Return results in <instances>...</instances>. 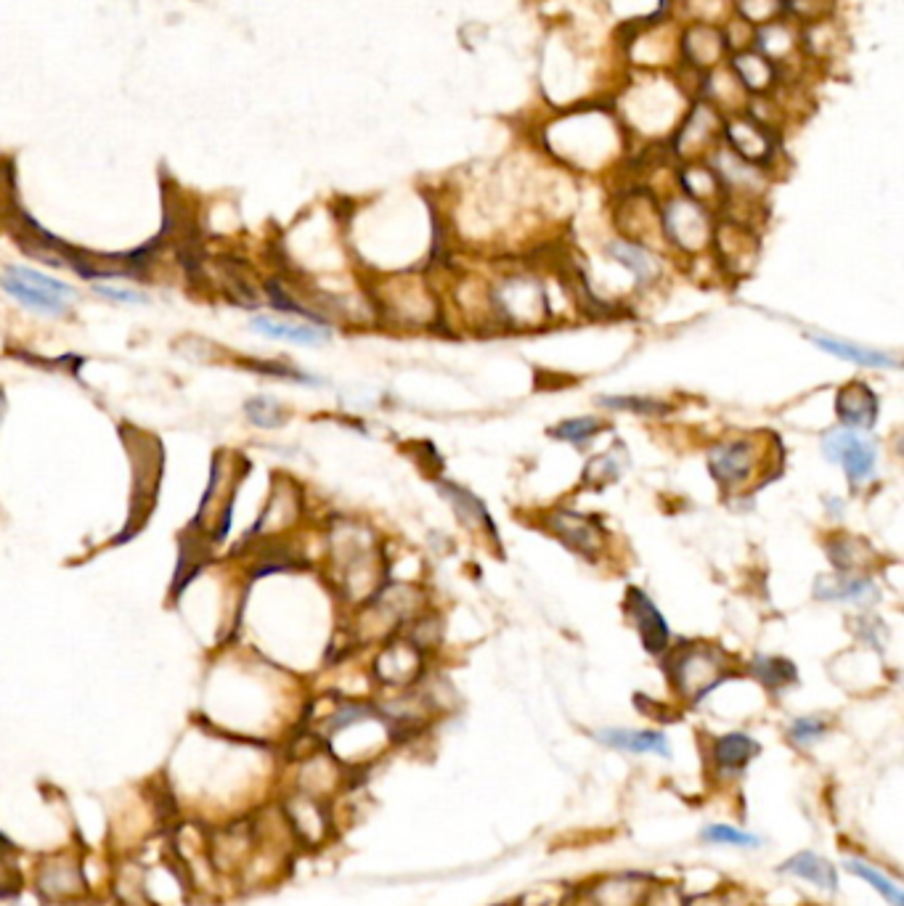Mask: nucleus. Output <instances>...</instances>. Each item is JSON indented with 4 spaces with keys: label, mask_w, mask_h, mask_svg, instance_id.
<instances>
[{
    "label": "nucleus",
    "mask_w": 904,
    "mask_h": 906,
    "mask_svg": "<svg viewBox=\"0 0 904 906\" xmlns=\"http://www.w3.org/2000/svg\"><path fill=\"white\" fill-rule=\"evenodd\" d=\"M332 586L345 607H364L390 581L388 557L369 525L358 520H337L327 538Z\"/></svg>",
    "instance_id": "nucleus-1"
},
{
    "label": "nucleus",
    "mask_w": 904,
    "mask_h": 906,
    "mask_svg": "<svg viewBox=\"0 0 904 906\" xmlns=\"http://www.w3.org/2000/svg\"><path fill=\"white\" fill-rule=\"evenodd\" d=\"M374 321L396 329H435L443 324V302L433 281L419 271L382 273L366 284Z\"/></svg>",
    "instance_id": "nucleus-2"
},
{
    "label": "nucleus",
    "mask_w": 904,
    "mask_h": 906,
    "mask_svg": "<svg viewBox=\"0 0 904 906\" xmlns=\"http://www.w3.org/2000/svg\"><path fill=\"white\" fill-rule=\"evenodd\" d=\"M708 472L727 496H743L767 483L780 469V440L775 435H730L706 451Z\"/></svg>",
    "instance_id": "nucleus-3"
},
{
    "label": "nucleus",
    "mask_w": 904,
    "mask_h": 906,
    "mask_svg": "<svg viewBox=\"0 0 904 906\" xmlns=\"http://www.w3.org/2000/svg\"><path fill=\"white\" fill-rule=\"evenodd\" d=\"M488 305L496 329L509 332H536L555 316L547 276L536 268H509L488 281Z\"/></svg>",
    "instance_id": "nucleus-4"
},
{
    "label": "nucleus",
    "mask_w": 904,
    "mask_h": 906,
    "mask_svg": "<svg viewBox=\"0 0 904 906\" xmlns=\"http://www.w3.org/2000/svg\"><path fill=\"white\" fill-rule=\"evenodd\" d=\"M663 655H666L663 668L671 689L684 703L698 705L735 673V660L719 644L679 642L671 644Z\"/></svg>",
    "instance_id": "nucleus-5"
},
{
    "label": "nucleus",
    "mask_w": 904,
    "mask_h": 906,
    "mask_svg": "<svg viewBox=\"0 0 904 906\" xmlns=\"http://www.w3.org/2000/svg\"><path fill=\"white\" fill-rule=\"evenodd\" d=\"M0 289L16 305L43 318H67L80 302V289L75 284L24 263H8L0 271Z\"/></svg>",
    "instance_id": "nucleus-6"
},
{
    "label": "nucleus",
    "mask_w": 904,
    "mask_h": 906,
    "mask_svg": "<svg viewBox=\"0 0 904 906\" xmlns=\"http://www.w3.org/2000/svg\"><path fill=\"white\" fill-rule=\"evenodd\" d=\"M244 472L247 467H242V456L226 451L215 453L205 496L199 501V512L194 517V528L199 536H205L202 541L210 546L226 544L231 525H234L236 493H239V483L244 480Z\"/></svg>",
    "instance_id": "nucleus-7"
},
{
    "label": "nucleus",
    "mask_w": 904,
    "mask_h": 906,
    "mask_svg": "<svg viewBox=\"0 0 904 906\" xmlns=\"http://www.w3.org/2000/svg\"><path fill=\"white\" fill-rule=\"evenodd\" d=\"M714 226V210L687 197H671L661 207L663 242L684 257L706 255L711 250Z\"/></svg>",
    "instance_id": "nucleus-8"
},
{
    "label": "nucleus",
    "mask_w": 904,
    "mask_h": 906,
    "mask_svg": "<svg viewBox=\"0 0 904 906\" xmlns=\"http://www.w3.org/2000/svg\"><path fill=\"white\" fill-rule=\"evenodd\" d=\"M541 530L555 536L570 552L589 562H600L608 554L610 533L597 514L578 512L570 506H555L541 514Z\"/></svg>",
    "instance_id": "nucleus-9"
},
{
    "label": "nucleus",
    "mask_w": 904,
    "mask_h": 906,
    "mask_svg": "<svg viewBox=\"0 0 904 906\" xmlns=\"http://www.w3.org/2000/svg\"><path fill=\"white\" fill-rule=\"evenodd\" d=\"M708 252L714 257L716 268L727 279H745V276H751L756 260H759V234H756L753 223H743L737 218H719Z\"/></svg>",
    "instance_id": "nucleus-10"
},
{
    "label": "nucleus",
    "mask_w": 904,
    "mask_h": 906,
    "mask_svg": "<svg viewBox=\"0 0 904 906\" xmlns=\"http://www.w3.org/2000/svg\"><path fill=\"white\" fill-rule=\"evenodd\" d=\"M35 888L46 904H77L91 893L83 859L75 851H56L40 859L35 869Z\"/></svg>",
    "instance_id": "nucleus-11"
},
{
    "label": "nucleus",
    "mask_w": 904,
    "mask_h": 906,
    "mask_svg": "<svg viewBox=\"0 0 904 906\" xmlns=\"http://www.w3.org/2000/svg\"><path fill=\"white\" fill-rule=\"evenodd\" d=\"M822 453L833 464H841L854 488H862L875 477L878 469V443L870 435L849 427H838L822 438Z\"/></svg>",
    "instance_id": "nucleus-12"
},
{
    "label": "nucleus",
    "mask_w": 904,
    "mask_h": 906,
    "mask_svg": "<svg viewBox=\"0 0 904 906\" xmlns=\"http://www.w3.org/2000/svg\"><path fill=\"white\" fill-rule=\"evenodd\" d=\"M425 671L427 655L401 634L385 639L372 660L374 681L388 689H411L422 681Z\"/></svg>",
    "instance_id": "nucleus-13"
},
{
    "label": "nucleus",
    "mask_w": 904,
    "mask_h": 906,
    "mask_svg": "<svg viewBox=\"0 0 904 906\" xmlns=\"http://www.w3.org/2000/svg\"><path fill=\"white\" fill-rule=\"evenodd\" d=\"M250 332L271 342H289V345H303V348H319L332 340V326L311 324L303 318L279 316V313H252Z\"/></svg>",
    "instance_id": "nucleus-14"
},
{
    "label": "nucleus",
    "mask_w": 904,
    "mask_h": 906,
    "mask_svg": "<svg viewBox=\"0 0 904 906\" xmlns=\"http://www.w3.org/2000/svg\"><path fill=\"white\" fill-rule=\"evenodd\" d=\"M623 610L626 618L631 620V626L637 628L639 642L645 647V652L650 655H663L671 647V628L663 618V612L655 607V602L647 597L645 591L639 586H629L626 589V599H623Z\"/></svg>",
    "instance_id": "nucleus-15"
},
{
    "label": "nucleus",
    "mask_w": 904,
    "mask_h": 906,
    "mask_svg": "<svg viewBox=\"0 0 904 906\" xmlns=\"http://www.w3.org/2000/svg\"><path fill=\"white\" fill-rule=\"evenodd\" d=\"M300 517H303V491L297 488L295 480L276 477L274 491L268 496L266 509L260 514V520L255 522L252 533H258L260 538H274L284 530L295 528Z\"/></svg>",
    "instance_id": "nucleus-16"
},
{
    "label": "nucleus",
    "mask_w": 904,
    "mask_h": 906,
    "mask_svg": "<svg viewBox=\"0 0 904 906\" xmlns=\"http://www.w3.org/2000/svg\"><path fill=\"white\" fill-rule=\"evenodd\" d=\"M812 594L817 602L854 604V607H873L881 599V589L873 578L862 573H825L814 578Z\"/></svg>",
    "instance_id": "nucleus-17"
},
{
    "label": "nucleus",
    "mask_w": 904,
    "mask_h": 906,
    "mask_svg": "<svg viewBox=\"0 0 904 906\" xmlns=\"http://www.w3.org/2000/svg\"><path fill=\"white\" fill-rule=\"evenodd\" d=\"M282 816L287 830L295 835L305 846H321L329 835V814L321 798H313L308 793L289 795L282 806Z\"/></svg>",
    "instance_id": "nucleus-18"
},
{
    "label": "nucleus",
    "mask_w": 904,
    "mask_h": 906,
    "mask_svg": "<svg viewBox=\"0 0 904 906\" xmlns=\"http://www.w3.org/2000/svg\"><path fill=\"white\" fill-rule=\"evenodd\" d=\"M605 255L631 273L637 289L655 287L666 276V260H663L661 252L645 247V244L631 242V239H623V236L605 244Z\"/></svg>",
    "instance_id": "nucleus-19"
},
{
    "label": "nucleus",
    "mask_w": 904,
    "mask_h": 906,
    "mask_svg": "<svg viewBox=\"0 0 904 906\" xmlns=\"http://www.w3.org/2000/svg\"><path fill=\"white\" fill-rule=\"evenodd\" d=\"M252 846H258V830L247 822H234L218 827L213 838L207 840V856L213 864V872H234L252 854Z\"/></svg>",
    "instance_id": "nucleus-20"
},
{
    "label": "nucleus",
    "mask_w": 904,
    "mask_h": 906,
    "mask_svg": "<svg viewBox=\"0 0 904 906\" xmlns=\"http://www.w3.org/2000/svg\"><path fill=\"white\" fill-rule=\"evenodd\" d=\"M724 136H727V149L745 159L748 165L764 167L769 159L775 157V136L769 133L767 125H761L753 117H735L724 125Z\"/></svg>",
    "instance_id": "nucleus-21"
},
{
    "label": "nucleus",
    "mask_w": 904,
    "mask_h": 906,
    "mask_svg": "<svg viewBox=\"0 0 904 906\" xmlns=\"http://www.w3.org/2000/svg\"><path fill=\"white\" fill-rule=\"evenodd\" d=\"M435 488H438V493H441L443 499L449 501V506L456 514V520L462 522L464 528L470 530V533H475L478 538H486L488 544L494 546L499 544V530H496L486 504H483L475 493H470L467 488H462V485L449 483V480H438Z\"/></svg>",
    "instance_id": "nucleus-22"
},
{
    "label": "nucleus",
    "mask_w": 904,
    "mask_h": 906,
    "mask_svg": "<svg viewBox=\"0 0 904 906\" xmlns=\"http://www.w3.org/2000/svg\"><path fill=\"white\" fill-rule=\"evenodd\" d=\"M878 408L881 401L867 382L862 379H851L846 385L838 387L836 393V416L838 422L849 427V430L867 432L873 430L878 422Z\"/></svg>",
    "instance_id": "nucleus-23"
},
{
    "label": "nucleus",
    "mask_w": 904,
    "mask_h": 906,
    "mask_svg": "<svg viewBox=\"0 0 904 906\" xmlns=\"http://www.w3.org/2000/svg\"><path fill=\"white\" fill-rule=\"evenodd\" d=\"M616 220L618 228L623 231V239H631V242L658 250L653 239H663L661 210L653 204V197H647V194H631V197H626L621 210L616 212Z\"/></svg>",
    "instance_id": "nucleus-24"
},
{
    "label": "nucleus",
    "mask_w": 904,
    "mask_h": 906,
    "mask_svg": "<svg viewBox=\"0 0 904 906\" xmlns=\"http://www.w3.org/2000/svg\"><path fill=\"white\" fill-rule=\"evenodd\" d=\"M809 340H812L814 348H820L822 353L836 355L841 361L857 363L862 369H891V371L902 369L899 355L889 353V350H875L867 348V345H857V342L825 337V334H809Z\"/></svg>",
    "instance_id": "nucleus-25"
},
{
    "label": "nucleus",
    "mask_w": 904,
    "mask_h": 906,
    "mask_svg": "<svg viewBox=\"0 0 904 906\" xmlns=\"http://www.w3.org/2000/svg\"><path fill=\"white\" fill-rule=\"evenodd\" d=\"M592 906H647L653 899V888L642 875H618L594 885Z\"/></svg>",
    "instance_id": "nucleus-26"
},
{
    "label": "nucleus",
    "mask_w": 904,
    "mask_h": 906,
    "mask_svg": "<svg viewBox=\"0 0 904 906\" xmlns=\"http://www.w3.org/2000/svg\"><path fill=\"white\" fill-rule=\"evenodd\" d=\"M602 745H608V748L623 750V753H634V755H661V758H669L671 748L669 740H666V734L655 732V729H600V732L594 734Z\"/></svg>",
    "instance_id": "nucleus-27"
},
{
    "label": "nucleus",
    "mask_w": 904,
    "mask_h": 906,
    "mask_svg": "<svg viewBox=\"0 0 904 906\" xmlns=\"http://www.w3.org/2000/svg\"><path fill=\"white\" fill-rule=\"evenodd\" d=\"M759 742L751 734L730 732L716 737L711 745V761L722 774H740L759 755Z\"/></svg>",
    "instance_id": "nucleus-28"
},
{
    "label": "nucleus",
    "mask_w": 904,
    "mask_h": 906,
    "mask_svg": "<svg viewBox=\"0 0 904 906\" xmlns=\"http://www.w3.org/2000/svg\"><path fill=\"white\" fill-rule=\"evenodd\" d=\"M825 554L836 573H862L865 567L873 565L875 552L865 538L836 533L825 541Z\"/></svg>",
    "instance_id": "nucleus-29"
},
{
    "label": "nucleus",
    "mask_w": 904,
    "mask_h": 906,
    "mask_svg": "<svg viewBox=\"0 0 904 906\" xmlns=\"http://www.w3.org/2000/svg\"><path fill=\"white\" fill-rule=\"evenodd\" d=\"M679 183H682L684 197L692 202L703 204V207H722L727 204V191H724L719 175L714 173V167L706 165H687L679 173Z\"/></svg>",
    "instance_id": "nucleus-30"
},
{
    "label": "nucleus",
    "mask_w": 904,
    "mask_h": 906,
    "mask_svg": "<svg viewBox=\"0 0 904 906\" xmlns=\"http://www.w3.org/2000/svg\"><path fill=\"white\" fill-rule=\"evenodd\" d=\"M719 117L708 104H695L692 114L687 117L682 128H679L677 138H674V154L677 157H692L698 154L703 146L708 144V138L714 136Z\"/></svg>",
    "instance_id": "nucleus-31"
},
{
    "label": "nucleus",
    "mask_w": 904,
    "mask_h": 906,
    "mask_svg": "<svg viewBox=\"0 0 904 906\" xmlns=\"http://www.w3.org/2000/svg\"><path fill=\"white\" fill-rule=\"evenodd\" d=\"M780 875H793L801 877V880H809L817 888H825V891H836L838 888V869L833 867V861H828L825 856L812 854V851H801V854H793L791 859H785L780 867H777Z\"/></svg>",
    "instance_id": "nucleus-32"
},
{
    "label": "nucleus",
    "mask_w": 904,
    "mask_h": 906,
    "mask_svg": "<svg viewBox=\"0 0 904 906\" xmlns=\"http://www.w3.org/2000/svg\"><path fill=\"white\" fill-rule=\"evenodd\" d=\"M684 51L695 67H714L716 61L722 59L724 35L711 24H695L684 35Z\"/></svg>",
    "instance_id": "nucleus-33"
},
{
    "label": "nucleus",
    "mask_w": 904,
    "mask_h": 906,
    "mask_svg": "<svg viewBox=\"0 0 904 906\" xmlns=\"http://www.w3.org/2000/svg\"><path fill=\"white\" fill-rule=\"evenodd\" d=\"M732 72H735L737 83L756 93L767 91L777 77L775 64H772L767 56H761L759 51L737 53L735 59H732Z\"/></svg>",
    "instance_id": "nucleus-34"
},
{
    "label": "nucleus",
    "mask_w": 904,
    "mask_h": 906,
    "mask_svg": "<svg viewBox=\"0 0 904 906\" xmlns=\"http://www.w3.org/2000/svg\"><path fill=\"white\" fill-rule=\"evenodd\" d=\"M751 676L769 692H783L798 684L796 665L788 657L777 655H756L751 660Z\"/></svg>",
    "instance_id": "nucleus-35"
},
{
    "label": "nucleus",
    "mask_w": 904,
    "mask_h": 906,
    "mask_svg": "<svg viewBox=\"0 0 904 906\" xmlns=\"http://www.w3.org/2000/svg\"><path fill=\"white\" fill-rule=\"evenodd\" d=\"M626 461H629L626 459V448H623L621 443H616L613 451L594 453L584 467V485H589L594 491H600L605 485L616 483L618 477H621L623 467H626Z\"/></svg>",
    "instance_id": "nucleus-36"
},
{
    "label": "nucleus",
    "mask_w": 904,
    "mask_h": 906,
    "mask_svg": "<svg viewBox=\"0 0 904 906\" xmlns=\"http://www.w3.org/2000/svg\"><path fill=\"white\" fill-rule=\"evenodd\" d=\"M244 419L258 427V430H279L289 419V411L284 403H279L274 395H252L242 406Z\"/></svg>",
    "instance_id": "nucleus-37"
},
{
    "label": "nucleus",
    "mask_w": 904,
    "mask_h": 906,
    "mask_svg": "<svg viewBox=\"0 0 904 906\" xmlns=\"http://www.w3.org/2000/svg\"><path fill=\"white\" fill-rule=\"evenodd\" d=\"M753 40L759 43V53L761 56H767L772 64L777 61H785L796 51V35L791 32V27L783 22H769L761 24V30L753 35Z\"/></svg>",
    "instance_id": "nucleus-38"
},
{
    "label": "nucleus",
    "mask_w": 904,
    "mask_h": 906,
    "mask_svg": "<svg viewBox=\"0 0 904 906\" xmlns=\"http://www.w3.org/2000/svg\"><path fill=\"white\" fill-rule=\"evenodd\" d=\"M605 430H608V422H605L602 416L586 414L573 416V419H565V422L555 424V427L549 430V438L565 440V443H573V446H586V443H592L594 438H600Z\"/></svg>",
    "instance_id": "nucleus-39"
},
{
    "label": "nucleus",
    "mask_w": 904,
    "mask_h": 906,
    "mask_svg": "<svg viewBox=\"0 0 904 906\" xmlns=\"http://www.w3.org/2000/svg\"><path fill=\"white\" fill-rule=\"evenodd\" d=\"M597 406L605 411H618V414H637V416H669L674 406L661 398H650V395H602L597 398Z\"/></svg>",
    "instance_id": "nucleus-40"
},
{
    "label": "nucleus",
    "mask_w": 904,
    "mask_h": 906,
    "mask_svg": "<svg viewBox=\"0 0 904 906\" xmlns=\"http://www.w3.org/2000/svg\"><path fill=\"white\" fill-rule=\"evenodd\" d=\"M844 869L849 875H857L859 880H865V883L873 885L875 891L881 893L883 899L889 901L891 906H904V893L902 888H899L897 880H891L889 875H883L881 869H875L873 864H867V861L862 859H846Z\"/></svg>",
    "instance_id": "nucleus-41"
},
{
    "label": "nucleus",
    "mask_w": 904,
    "mask_h": 906,
    "mask_svg": "<svg viewBox=\"0 0 904 906\" xmlns=\"http://www.w3.org/2000/svg\"><path fill=\"white\" fill-rule=\"evenodd\" d=\"M91 292L99 300L109 302V305H120V308H141V305L152 302L149 292L133 287V284H122V281H91Z\"/></svg>",
    "instance_id": "nucleus-42"
},
{
    "label": "nucleus",
    "mask_w": 904,
    "mask_h": 906,
    "mask_svg": "<svg viewBox=\"0 0 904 906\" xmlns=\"http://www.w3.org/2000/svg\"><path fill=\"white\" fill-rule=\"evenodd\" d=\"M700 838L706 843H716V846H735V848H759L761 838L751 835V832L737 830L730 824H708L706 830L700 832Z\"/></svg>",
    "instance_id": "nucleus-43"
},
{
    "label": "nucleus",
    "mask_w": 904,
    "mask_h": 906,
    "mask_svg": "<svg viewBox=\"0 0 904 906\" xmlns=\"http://www.w3.org/2000/svg\"><path fill=\"white\" fill-rule=\"evenodd\" d=\"M16 848L0 835V899H11L24 888V880L14 864Z\"/></svg>",
    "instance_id": "nucleus-44"
},
{
    "label": "nucleus",
    "mask_w": 904,
    "mask_h": 906,
    "mask_svg": "<svg viewBox=\"0 0 904 906\" xmlns=\"http://www.w3.org/2000/svg\"><path fill=\"white\" fill-rule=\"evenodd\" d=\"M252 371H258V374H266V377L274 379H287V382H297V385H324V379L311 374V371H303L292 366V363H282V361H252Z\"/></svg>",
    "instance_id": "nucleus-45"
},
{
    "label": "nucleus",
    "mask_w": 904,
    "mask_h": 906,
    "mask_svg": "<svg viewBox=\"0 0 904 906\" xmlns=\"http://www.w3.org/2000/svg\"><path fill=\"white\" fill-rule=\"evenodd\" d=\"M828 729H830L828 718L822 716L793 718L791 726H788V740H791L793 745H798V748H806V745H812V742H817L820 737H825Z\"/></svg>",
    "instance_id": "nucleus-46"
},
{
    "label": "nucleus",
    "mask_w": 904,
    "mask_h": 906,
    "mask_svg": "<svg viewBox=\"0 0 904 906\" xmlns=\"http://www.w3.org/2000/svg\"><path fill=\"white\" fill-rule=\"evenodd\" d=\"M740 19L748 24H769L775 22L783 0H735Z\"/></svg>",
    "instance_id": "nucleus-47"
},
{
    "label": "nucleus",
    "mask_w": 904,
    "mask_h": 906,
    "mask_svg": "<svg viewBox=\"0 0 904 906\" xmlns=\"http://www.w3.org/2000/svg\"><path fill=\"white\" fill-rule=\"evenodd\" d=\"M692 906H724V904L719 899H714V896H706V899H698Z\"/></svg>",
    "instance_id": "nucleus-48"
}]
</instances>
